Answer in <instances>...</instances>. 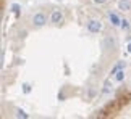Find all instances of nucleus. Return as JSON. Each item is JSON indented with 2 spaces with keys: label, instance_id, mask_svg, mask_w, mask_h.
I'll return each mask as SVG.
<instances>
[{
  "label": "nucleus",
  "instance_id": "obj_1",
  "mask_svg": "<svg viewBox=\"0 0 131 119\" xmlns=\"http://www.w3.org/2000/svg\"><path fill=\"white\" fill-rule=\"evenodd\" d=\"M110 19L84 7L42 5L13 27L5 90L32 116H79L97 101L118 56Z\"/></svg>",
  "mask_w": 131,
  "mask_h": 119
},
{
  "label": "nucleus",
  "instance_id": "obj_2",
  "mask_svg": "<svg viewBox=\"0 0 131 119\" xmlns=\"http://www.w3.org/2000/svg\"><path fill=\"white\" fill-rule=\"evenodd\" d=\"M84 7L112 19H131V0H79Z\"/></svg>",
  "mask_w": 131,
  "mask_h": 119
},
{
  "label": "nucleus",
  "instance_id": "obj_3",
  "mask_svg": "<svg viewBox=\"0 0 131 119\" xmlns=\"http://www.w3.org/2000/svg\"><path fill=\"white\" fill-rule=\"evenodd\" d=\"M97 117H131V88L107 103L97 113Z\"/></svg>",
  "mask_w": 131,
  "mask_h": 119
}]
</instances>
